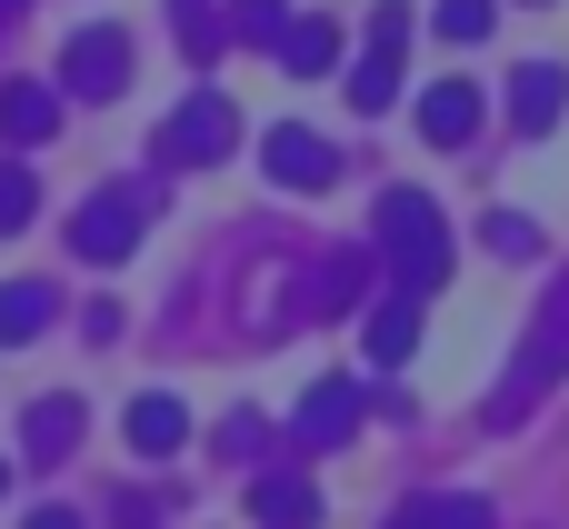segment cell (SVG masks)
<instances>
[{
	"mask_svg": "<svg viewBox=\"0 0 569 529\" xmlns=\"http://www.w3.org/2000/svg\"><path fill=\"white\" fill-rule=\"evenodd\" d=\"M30 210H40V190H30V170H20V160H0V230H20Z\"/></svg>",
	"mask_w": 569,
	"mask_h": 529,
	"instance_id": "obj_23",
	"label": "cell"
},
{
	"mask_svg": "<svg viewBox=\"0 0 569 529\" xmlns=\"http://www.w3.org/2000/svg\"><path fill=\"white\" fill-rule=\"evenodd\" d=\"M560 110H569V70L560 60H520L510 70V130L540 140V130H560Z\"/></svg>",
	"mask_w": 569,
	"mask_h": 529,
	"instance_id": "obj_7",
	"label": "cell"
},
{
	"mask_svg": "<svg viewBox=\"0 0 569 529\" xmlns=\"http://www.w3.org/2000/svg\"><path fill=\"white\" fill-rule=\"evenodd\" d=\"M380 250H390V270H400L410 300H430V290L450 280V240H440L430 190H380Z\"/></svg>",
	"mask_w": 569,
	"mask_h": 529,
	"instance_id": "obj_1",
	"label": "cell"
},
{
	"mask_svg": "<svg viewBox=\"0 0 569 529\" xmlns=\"http://www.w3.org/2000/svg\"><path fill=\"white\" fill-rule=\"evenodd\" d=\"M290 430H300L310 450H340V440L360 430V380H320V390H300V410H290Z\"/></svg>",
	"mask_w": 569,
	"mask_h": 529,
	"instance_id": "obj_9",
	"label": "cell"
},
{
	"mask_svg": "<svg viewBox=\"0 0 569 529\" xmlns=\"http://www.w3.org/2000/svg\"><path fill=\"white\" fill-rule=\"evenodd\" d=\"M180 440H190V410H180L170 390H150V400H130V450H140V460H170Z\"/></svg>",
	"mask_w": 569,
	"mask_h": 529,
	"instance_id": "obj_14",
	"label": "cell"
},
{
	"mask_svg": "<svg viewBox=\"0 0 569 529\" xmlns=\"http://www.w3.org/2000/svg\"><path fill=\"white\" fill-rule=\"evenodd\" d=\"M260 150H270V180H280V190H330V180H340V150H330L320 130H300V120H280Z\"/></svg>",
	"mask_w": 569,
	"mask_h": 529,
	"instance_id": "obj_6",
	"label": "cell"
},
{
	"mask_svg": "<svg viewBox=\"0 0 569 529\" xmlns=\"http://www.w3.org/2000/svg\"><path fill=\"white\" fill-rule=\"evenodd\" d=\"M240 150V110L220 100V90H190L170 120H160V160H180V170H200V160H230Z\"/></svg>",
	"mask_w": 569,
	"mask_h": 529,
	"instance_id": "obj_2",
	"label": "cell"
},
{
	"mask_svg": "<svg viewBox=\"0 0 569 529\" xmlns=\"http://www.w3.org/2000/svg\"><path fill=\"white\" fill-rule=\"evenodd\" d=\"M560 370H569V280L550 290V310H540L530 350H520V360H510V380H500V420H520V410H530V400H540Z\"/></svg>",
	"mask_w": 569,
	"mask_h": 529,
	"instance_id": "obj_3",
	"label": "cell"
},
{
	"mask_svg": "<svg viewBox=\"0 0 569 529\" xmlns=\"http://www.w3.org/2000/svg\"><path fill=\"white\" fill-rule=\"evenodd\" d=\"M130 240H140V190H100V200H80L70 210V250L80 260H130Z\"/></svg>",
	"mask_w": 569,
	"mask_h": 529,
	"instance_id": "obj_4",
	"label": "cell"
},
{
	"mask_svg": "<svg viewBox=\"0 0 569 529\" xmlns=\"http://www.w3.org/2000/svg\"><path fill=\"white\" fill-rule=\"evenodd\" d=\"M490 250H500V260H530V250H540V230H530L520 210H490Z\"/></svg>",
	"mask_w": 569,
	"mask_h": 529,
	"instance_id": "obj_24",
	"label": "cell"
},
{
	"mask_svg": "<svg viewBox=\"0 0 569 529\" xmlns=\"http://www.w3.org/2000/svg\"><path fill=\"white\" fill-rule=\"evenodd\" d=\"M390 100H400V50H370L350 70V110H390Z\"/></svg>",
	"mask_w": 569,
	"mask_h": 529,
	"instance_id": "obj_19",
	"label": "cell"
},
{
	"mask_svg": "<svg viewBox=\"0 0 569 529\" xmlns=\"http://www.w3.org/2000/svg\"><path fill=\"white\" fill-rule=\"evenodd\" d=\"M260 440H270V430H260V420H250V410H230V430H220V450H230V460H240V450H260Z\"/></svg>",
	"mask_w": 569,
	"mask_h": 529,
	"instance_id": "obj_25",
	"label": "cell"
},
{
	"mask_svg": "<svg viewBox=\"0 0 569 529\" xmlns=\"http://www.w3.org/2000/svg\"><path fill=\"white\" fill-rule=\"evenodd\" d=\"M410 350H420V300H410V290L370 300V360H380V370H400Z\"/></svg>",
	"mask_w": 569,
	"mask_h": 529,
	"instance_id": "obj_13",
	"label": "cell"
},
{
	"mask_svg": "<svg viewBox=\"0 0 569 529\" xmlns=\"http://www.w3.org/2000/svg\"><path fill=\"white\" fill-rule=\"evenodd\" d=\"M250 520H260V529H320V480L270 470V480L250 490Z\"/></svg>",
	"mask_w": 569,
	"mask_h": 529,
	"instance_id": "obj_10",
	"label": "cell"
},
{
	"mask_svg": "<svg viewBox=\"0 0 569 529\" xmlns=\"http://www.w3.org/2000/svg\"><path fill=\"white\" fill-rule=\"evenodd\" d=\"M0 490H10V470H0Z\"/></svg>",
	"mask_w": 569,
	"mask_h": 529,
	"instance_id": "obj_28",
	"label": "cell"
},
{
	"mask_svg": "<svg viewBox=\"0 0 569 529\" xmlns=\"http://www.w3.org/2000/svg\"><path fill=\"white\" fill-rule=\"evenodd\" d=\"M50 130H60V100H50L40 80H0V140H10V150H40Z\"/></svg>",
	"mask_w": 569,
	"mask_h": 529,
	"instance_id": "obj_12",
	"label": "cell"
},
{
	"mask_svg": "<svg viewBox=\"0 0 569 529\" xmlns=\"http://www.w3.org/2000/svg\"><path fill=\"white\" fill-rule=\"evenodd\" d=\"M20 450H30L40 470H50V460H70V450H80V400H60V390H50V400H30V410H20Z\"/></svg>",
	"mask_w": 569,
	"mask_h": 529,
	"instance_id": "obj_11",
	"label": "cell"
},
{
	"mask_svg": "<svg viewBox=\"0 0 569 529\" xmlns=\"http://www.w3.org/2000/svg\"><path fill=\"white\" fill-rule=\"evenodd\" d=\"M390 529H500V520H490L480 500H440V490H420V500H410Z\"/></svg>",
	"mask_w": 569,
	"mask_h": 529,
	"instance_id": "obj_18",
	"label": "cell"
},
{
	"mask_svg": "<svg viewBox=\"0 0 569 529\" xmlns=\"http://www.w3.org/2000/svg\"><path fill=\"white\" fill-rule=\"evenodd\" d=\"M360 280H370V260H360V250H340V260L310 280V310H350V300H360Z\"/></svg>",
	"mask_w": 569,
	"mask_h": 529,
	"instance_id": "obj_20",
	"label": "cell"
},
{
	"mask_svg": "<svg viewBox=\"0 0 569 529\" xmlns=\"http://www.w3.org/2000/svg\"><path fill=\"white\" fill-rule=\"evenodd\" d=\"M170 30H180V50H190V60H220L230 10H210V0H170Z\"/></svg>",
	"mask_w": 569,
	"mask_h": 529,
	"instance_id": "obj_17",
	"label": "cell"
},
{
	"mask_svg": "<svg viewBox=\"0 0 569 529\" xmlns=\"http://www.w3.org/2000/svg\"><path fill=\"white\" fill-rule=\"evenodd\" d=\"M50 280H0V350H30L40 330H50Z\"/></svg>",
	"mask_w": 569,
	"mask_h": 529,
	"instance_id": "obj_15",
	"label": "cell"
},
{
	"mask_svg": "<svg viewBox=\"0 0 569 529\" xmlns=\"http://www.w3.org/2000/svg\"><path fill=\"white\" fill-rule=\"evenodd\" d=\"M280 30H290L280 0H230V40H270V50H280Z\"/></svg>",
	"mask_w": 569,
	"mask_h": 529,
	"instance_id": "obj_21",
	"label": "cell"
},
{
	"mask_svg": "<svg viewBox=\"0 0 569 529\" xmlns=\"http://www.w3.org/2000/svg\"><path fill=\"white\" fill-rule=\"evenodd\" d=\"M60 70H70V90H90V100H110V90L130 80V30H110V20H90V30H70V50H60Z\"/></svg>",
	"mask_w": 569,
	"mask_h": 529,
	"instance_id": "obj_5",
	"label": "cell"
},
{
	"mask_svg": "<svg viewBox=\"0 0 569 529\" xmlns=\"http://www.w3.org/2000/svg\"><path fill=\"white\" fill-rule=\"evenodd\" d=\"M280 60H290L300 80L330 70V60H340V20H290V30H280Z\"/></svg>",
	"mask_w": 569,
	"mask_h": 529,
	"instance_id": "obj_16",
	"label": "cell"
},
{
	"mask_svg": "<svg viewBox=\"0 0 569 529\" xmlns=\"http://www.w3.org/2000/svg\"><path fill=\"white\" fill-rule=\"evenodd\" d=\"M500 30V0H440V40H490Z\"/></svg>",
	"mask_w": 569,
	"mask_h": 529,
	"instance_id": "obj_22",
	"label": "cell"
},
{
	"mask_svg": "<svg viewBox=\"0 0 569 529\" xmlns=\"http://www.w3.org/2000/svg\"><path fill=\"white\" fill-rule=\"evenodd\" d=\"M20 529H90V520H80V510H30Z\"/></svg>",
	"mask_w": 569,
	"mask_h": 529,
	"instance_id": "obj_26",
	"label": "cell"
},
{
	"mask_svg": "<svg viewBox=\"0 0 569 529\" xmlns=\"http://www.w3.org/2000/svg\"><path fill=\"white\" fill-rule=\"evenodd\" d=\"M20 10H30V0H0V20H20Z\"/></svg>",
	"mask_w": 569,
	"mask_h": 529,
	"instance_id": "obj_27",
	"label": "cell"
},
{
	"mask_svg": "<svg viewBox=\"0 0 569 529\" xmlns=\"http://www.w3.org/2000/svg\"><path fill=\"white\" fill-rule=\"evenodd\" d=\"M420 140H430V150L480 140V80H430V90H420Z\"/></svg>",
	"mask_w": 569,
	"mask_h": 529,
	"instance_id": "obj_8",
	"label": "cell"
}]
</instances>
